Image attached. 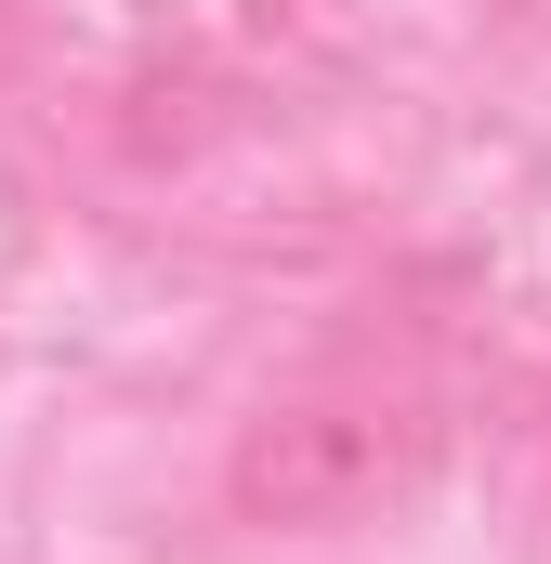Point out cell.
Here are the masks:
<instances>
[{
    "label": "cell",
    "mask_w": 551,
    "mask_h": 564,
    "mask_svg": "<svg viewBox=\"0 0 551 564\" xmlns=\"http://www.w3.org/2000/svg\"><path fill=\"white\" fill-rule=\"evenodd\" d=\"M446 446V394L395 341H342L315 368H289L224 446V512L250 539H355L381 512H408L420 473Z\"/></svg>",
    "instance_id": "6da1fadb"
}]
</instances>
